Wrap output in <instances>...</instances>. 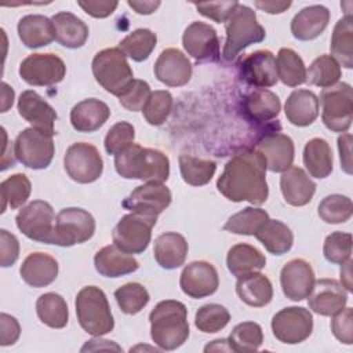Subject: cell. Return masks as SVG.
Masks as SVG:
<instances>
[{"mask_svg":"<svg viewBox=\"0 0 353 353\" xmlns=\"http://www.w3.org/2000/svg\"><path fill=\"white\" fill-rule=\"evenodd\" d=\"M258 241L273 255H283L288 252L294 243L291 229L279 219H268L254 234Z\"/></svg>","mask_w":353,"mask_h":353,"instance_id":"d590c367","label":"cell"},{"mask_svg":"<svg viewBox=\"0 0 353 353\" xmlns=\"http://www.w3.org/2000/svg\"><path fill=\"white\" fill-rule=\"evenodd\" d=\"M179 285L183 294L200 299L212 295L219 287L218 272L207 261H193L188 263L179 277Z\"/></svg>","mask_w":353,"mask_h":353,"instance_id":"ac0fdd59","label":"cell"},{"mask_svg":"<svg viewBox=\"0 0 353 353\" xmlns=\"http://www.w3.org/2000/svg\"><path fill=\"white\" fill-rule=\"evenodd\" d=\"M18 73L29 85L48 87L63 80L66 65L52 52L30 54L21 62Z\"/></svg>","mask_w":353,"mask_h":353,"instance_id":"5bb4252c","label":"cell"},{"mask_svg":"<svg viewBox=\"0 0 353 353\" xmlns=\"http://www.w3.org/2000/svg\"><path fill=\"white\" fill-rule=\"evenodd\" d=\"M331 331L334 336L345 343L352 345L353 342V310L352 307H343L341 312L334 314L331 320Z\"/></svg>","mask_w":353,"mask_h":353,"instance_id":"11a10c76","label":"cell"},{"mask_svg":"<svg viewBox=\"0 0 353 353\" xmlns=\"http://www.w3.org/2000/svg\"><path fill=\"white\" fill-rule=\"evenodd\" d=\"M236 292L244 303L252 307L266 306L273 298L270 280L259 272H252L239 277L236 283Z\"/></svg>","mask_w":353,"mask_h":353,"instance_id":"836d02e7","label":"cell"},{"mask_svg":"<svg viewBox=\"0 0 353 353\" xmlns=\"http://www.w3.org/2000/svg\"><path fill=\"white\" fill-rule=\"evenodd\" d=\"M52 135L33 127L22 130L14 142V154L22 165L32 170L47 168L54 157Z\"/></svg>","mask_w":353,"mask_h":353,"instance_id":"ba28073f","label":"cell"},{"mask_svg":"<svg viewBox=\"0 0 353 353\" xmlns=\"http://www.w3.org/2000/svg\"><path fill=\"white\" fill-rule=\"evenodd\" d=\"M204 350L205 352H208V350H228V352H232L228 339H215L211 343H208L204 347Z\"/></svg>","mask_w":353,"mask_h":353,"instance_id":"003e7915","label":"cell"},{"mask_svg":"<svg viewBox=\"0 0 353 353\" xmlns=\"http://www.w3.org/2000/svg\"><path fill=\"white\" fill-rule=\"evenodd\" d=\"M63 167L73 181L79 183H91L102 175L103 160L94 145L76 142L66 149Z\"/></svg>","mask_w":353,"mask_h":353,"instance_id":"7c38bea8","label":"cell"},{"mask_svg":"<svg viewBox=\"0 0 353 353\" xmlns=\"http://www.w3.org/2000/svg\"><path fill=\"white\" fill-rule=\"evenodd\" d=\"M230 320L228 309L219 303L203 305L194 316V325L199 331L205 334H214L223 330Z\"/></svg>","mask_w":353,"mask_h":353,"instance_id":"681fc988","label":"cell"},{"mask_svg":"<svg viewBox=\"0 0 353 353\" xmlns=\"http://www.w3.org/2000/svg\"><path fill=\"white\" fill-rule=\"evenodd\" d=\"M284 113L292 125L307 127L319 116V98L309 90H295L285 101Z\"/></svg>","mask_w":353,"mask_h":353,"instance_id":"4dcf8cb0","label":"cell"},{"mask_svg":"<svg viewBox=\"0 0 353 353\" xmlns=\"http://www.w3.org/2000/svg\"><path fill=\"white\" fill-rule=\"evenodd\" d=\"M77 4L94 18H106L114 12L119 1H79Z\"/></svg>","mask_w":353,"mask_h":353,"instance_id":"91938a15","label":"cell"},{"mask_svg":"<svg viewBox=\"0 0 353 353\" xmlns=\"http://www.w3.org/2000/svg\"><path fill=\"white\" fill-rule=\"evenodd\" d=\"M255 150L265 159L266 170L283 172L292 165L295 148L292 139L281 132H269L255 145Z\"/></svg>","mask_w":353,"mask_h":353,"instance_id":"d6986e66","label":"cell"},{"mask_svg":"<svg viewBox=\"0 0 353 353\" xmlns=\"http://www.w3.org/2000/svg\"><path fill=\"white\" fill-rule=\"evenodd\" d=\"M321 120L334 132H346L353 119V90L347 83H336L320 92Z\"/></svg>","mask_w":353,"mask_h":353,"instance_id":"52a82bcc","label":"cell"},{"mask_svg":"<svg viewBox=\"0 0 353 353\" xmlns=\"http://www.w3.org/2000/svg\"><path fill=\"white\" fill-rule=\"evenodd\" d=\"M150 92V87L146 81L134 79L132 83L127 87V90L119 97V102L127 110L138 112L142 110V108L145 106Z\"/></svg>","mask_w":353,"mask_h":353,"instance_id":"db71d44e","label":"cell"},{"mask_svg":"<svg viewBox=\"0 0 353 353\" xmlns=\"http://www.w3.org/2000/svg\"><path fill=\"white\" fill-rule=\"evenodd\" d=\"M256 8L268 12V14H281L287 8L291 7V1H255Z\"/></svg>","mask_w":353,"mask_h":353,"instance_id":"6125c7cd","label":"cell"},{"mask_svg":"<svg viewBox=\"0 0 353 353\" xmlns=\"http://www.w3.org/2000/svg\"><path fill=\"white\" fill-rule=\"evenodd\" d=\"M268 219L269 214L265 210L245 207L241 211L233 214L223 225V229L234 234L254 236Z\"/></svg>","mask_w":353,"mask_h":353,"instance_id":"ee69618b","label":"cell"},{"mask_svg":"<svg viewBox=\"0 0 353 353\" xmlns=\"http://www.w3.org/2000/svg\"><path fill=\"white\" fill-rule=\"evenodd\" d=\"M323 254L328 262L342 265L352 255V234L345 232H332L324 240Z\"/></svg>","mask_w":353,"mask_h":353,"instance_id":"816d5d0a","label":"cell"},{"mask_svg":"<svg viewBox=\"0 0 353 353\" xmlns=\"http://www.w3.org/2000/svg\"><path fill=\"white\" fill-rule=\"evenodd\" d=\"M127 4L137 12L141 15H149L153 14L159 7H160V1H138V0H128Z\"/></svg>","mask_w":353,"mask_h":353,"instance_id":"be15d7a7","label":"cell"},{"mask_svg":"<svg viewBox=\"0 0 353 353\" xmlns=\"http://www.w3.org/2000/svg\"><path fill=\"white\" fill-rule=\"evenodd\" d=\"M188 248V241L182 234L176 232H165L154 240L153 255L163 269L172 270L185 263Z\"/></svg>","mask_w":353,"mask_h":353,"instance_id":"f1b7e54d","label":"cell"},{"mask_svg":"<svg viewBox=\"0 0 353 353\" xmlns=\"http://www.w3.org/2000/svg\"><path fill=\"white\" fill-rule=\"evenodd\" d=\"M95 232L94 216L79 207L62 208L55 219L52 244L72 247L90 240Z\"/></svg>","mask_w":353,"mask_h":353,"instance_id":"9c48e42d","label":"cell"},{"mask_svg":"<svg viewBox=\"0 0 353 353\" xmlns=\"http://www.w3.org/2000/svg\"><path fill=\"white\" fill-rule=\"evenodd\" d=\"M1 95H3V103H1V112H7L10 106H12L14 102V90L7 84H1Z\"/></svg>","mask_w":353,"mask_h":353,"instance_id":"03108f58","label":"cell"},{"mask_svg":"<svg viewBox=\"0 0 353 353\" xmlns=\"http://www.w3.org/2000/svg\"><path fill=\"white\" fill-rule=\"evenodd\" d=\"M341 74V65L331 55L323 54L310 63L306 70V81L312 85L327 88L336 84Z\"/></svg>","mask_w":353,"mask_h":353,"instance_id":"f6af8a7d","label":"cell"},{"mask_svg":"<svg viewBox=\"0 0 353 353\" xmlns=\"http://www.w3.org/2000/svg\"><path fill=\"white\" fill-rule=\"evenodd\" d=\"M95 270L103 277H120L138 270V261L114 244L101 248L94 256Z\"/></svg>","mask_w":353,"mask_h":353,"instance_id":"f546056e","label":"cell"},{"mask_svg":"<svg viewBox=\"0 0 353 353\" xmlns=\"http://www.w3.org/2000/svg\"><path fill=\"white\" fill-rule=\"evenodd\" d=\"M114 298L125 314L139 313L149 302L150 296L148 290L139 283H127L114 291Z\"/></svg>","mask_w":353,"mask_h":353,"instance_id":"c3c4849f","label":"cell"},{"mask_svg":"<svg viewBox=\"0 0 353 353\" xmlns=\"http://www.w3.org/2000/svg\"><path fill=\"white\" fill-rule=\"evenodd\" d=\"M156 79L168 87L185 85L192 77V63L178 48H165L154 62Z\"/></svg>","mask_w":353,"mask_h":353,"instance_id":"7402d4cb","label":"cell"},{"mask_svg":"<svg viewBox=\"0 0 353 353\" xmlns=\"http://www.w3.org/2000/svg\"><path fill=\"white\" fill-rule=\"evenodd\" d=\"M157 44V36L150 29L139 28L128 33L119 44V48L132 61L142 62L149 58Z\"/></svg>","mask_w":353,"mask_h":353,"instance_id":"60d3db41","label":"cell"},{"mask_svg":"<svg viewBox=\"0 0 353 353\" xmlns=\"http://www.w3.org/2000/svg\"><path fill=\"white\" fill-rule=\"evenodd\" d=\"M228 342L232 352H255L263 342L262 328L258 323L243 321L232 330Z\"/></svg>","mask_w":353,"mask_h":353,"instance_id":"bcb514c9","label":"cell"},{"mask_svg":"<svg viewBox=\"0 0 353 353\" xmlns=\"http://www.w3.org/2000/svg\"><path fill=\"white\" fill-rule=\"evenodd\" d=\"M152 341L161 350H174L182 346L189 336L188 309L175 299L159 302L149 314Z\"/></svg>","mask_w":353,"mask_h":353,"instance_id":"7a4b0ae2","label":"cell"},{"mask_svg":"<svg viewBox=\"0 0 353 353\" xmlns=\"http://www.w3.org/2000/svg\"><path fill=\"white\" fill-rule=\"evenodd\" d=\"M338 150L341 159V168L346 174H352V135L343 132L338 137Z\"/></svg>","mask_w":353,"mask_h":353,"instance_id":"94428289","label":"cell"},{"mask_svg":"<svg viewBox=\"0 0 353 353\" xmlns=\"http://www.w3.org/2000/svg\"><path fill=\"white\" fill-rule=\"evenodd\" d=\"M55 219L54 208L44 200L30 201L15 216L17 228L28 239L44 244H52Z\"/></svg>","mask_w":353,"mask_h":353,"instance_id":"8fae6325","label":"cell"},{"mask_svg":"<svg viewBox=\"0 0 353 353\" xmlns=\"http://www.w3.org/2000/svg\"><path fill=\"white\" fill-rule=\"evenodd\" d=\"M18 36L28 48L48 46L55 39V28L50 18L40 14H29L18 22Z\"/></svg>","mask_w":353,"mask_h":353,"instance_id":"1f68e13d","label":"cell"},{"mask_svg":"<svg viewBox=\"0 0 353 353\" xmlns=\"http://www.w3.org/2000/svg\"><path fill=\"white\" fill-rule=\"evenodd\" d=\"M172 109V95L167 90H156L152 91L145 106L142 108V113L145 120L150 125H161L168 119Z\"/></svg>","mask_w":353,"mask_h":353,"instance_id":"f907efd6","label":"cell"},{"mask_svg":"<svg viewBox=\"0 0 353 353\" xmlns=\"http://www.w3.org/2000/svg\"><path fill=\"white\" fill-rule=\"evenodd\" d=\"M332 150L323 138H312L303 148V164L309 174L323 179L332 172Z\"/></svg>","mask_w":353,"mask_h":353,"instance_id":"8d00e7d4","label":"cell"},{"mask_svg":"<svg viewBox=\"0 0 353 353\" xmlns=\"http://www.w3.org/2000/svg\"><path fill=\"white\" fill-rule=\"evenodd\" d=\"M19 256L18 239L6 229L0 230V265L8 268L15 263Z\"/></svg>","mask_w":353,"mask_h":353,"instance_id":"6f0895ef","label":"cell"},{"mask_svg":"<svg viewBox=\"0 0 353 353\" xmlns=\"http://www.w3.org/2000/svg\"><path fill=\"white\" fill-rule=\"evenodd\" d=\"M19 114L32 124L33 128L40 130L48 135L55 134L57 112L54 108L36 91L26 90L18 98Z\"/></svg>","mask_w":353,"mask_h":353,"instance_id":"603a6c76","label":"cell"},{"mask_svg":"<svg viewBox=\"0 0 353 353\" xmlns=\"http://www.w3.org/2000/svg\"><path fill=\"white\" fill-rule=\"evenodd\" d=\"M21 335V327L15 317L1 313L0 314V345L10 346L14 345Z\"/></svg>","mask_w":353,"mask_h":353,"instance_id":"680465c9","label":"cell"},{"mask_svg":"<svg viewBox=\"0 0 353 353\" xmlns=\"http://www.w3.org/2000/svg\"><path fill=\"white\" fill-rule=\"evenodd\" d=\"M331 57L343 68H353V22L352 15L346 14L334 26L331 36Z\"/></svg>","mask_w":353,"mask_h":353,"instance_id":"74e56055","label":"cell"},{"mask_svg":"<svg viewBox=\"0 0 353 353\" xmlns=\"http://www.w3.org/2000/svg\"><path fill=\"white\" fill-rule=\"evenodd\" d=\"M330 10L321 4L302 8L291 21V33L301 41H309L319 37L330 22Z\"/></svg>","mask_w":353,"mask_h":353,"instance_id":"d4e9b609","label":"cell"},{"mask_svg":"<svg viewBox=\"0 0 353 353\" xmlns=\"http://www.w3.org/2000/svg\"><path fill=\"white\" fill-rule=\"evenodd\" d=\"M157 218L131 212L120 218L113 229V244L127 254L143 252L152 239V229Z\"/></svg>","mask_w":353,"mask_h":353,"instance_id":"30bf717a","label":"cell"},{"mask_svg":"<svg viewBox=\"0 0 353 353\" xmlns=\"http://www.w3.org/2000/svg\"><path fill=\"white\" fill-rule=\"evenodd\" d=\"M109 116L110 109L103 101L88 98L72 108L70 123L79 132H94L108 121Z\"/></svg>","mask_w":353,"mask_h":353,"instance_id":"83f0119b","label":"cell"},{"mask_svg":"<svg viewBox=\"0 0 353 353\" xmlns=\"http://www.w3.org/2000/svg\"><path fill=\"white\" fill-rule=\"evenodd\" d=\"M135 138V130L131 123L128 121H119L114 125H112L105 137V150L109 154H119L125 148H128L131 143H134Z\"/></svg>","mask_w":353,"mask_h":353,"instance_id":"f5cc1de1","label":"cell"},{"mask_svg":"<svg viewBox=\"0 0 353 353\" xmlns=\"http://www.w3.org/2000/svg\"><path fill=\"white\" fill-rule=\"evenodd\" d=\"M55 28V40L66 48H80L88 39V26L69 11H61L51 18Z\"/></svg>","mask_w":353,"mask_h":353,"instance_id":"d6a6232c","label":"cell"},{"mask_svg":"<svg viewBox=\"0 0 353 353\" xmlns=\"http://www.w3.org/2000/svg\"><path fill=\"white\" fill-rule=\"evenodd\" d=\"M270 325L277 341L287 345H296L310 336L313 331V316L309 309L290 306L277 312Z\"/></svg>","mask_w":353,"mask_h":353,"instance_id":"4fadbf2b","label":"cell"},{"mask_svg":"<svg viewBox=\"0 0 353 353\" xmlns=\"http://www.w3.org/2000/svg\"><path fill=\"white\" fill-rule=\"evenodd\" d=\"M314 272L312 265L301 258L287 262L280 272V284L283 294L291 301L307 298L314 284Z\"/></svg>","mask_w":353,"mask_h":353,"instance_id":"44dd1931","label":"cell"},{"mask_svg":"<svg viewBox=\"0 0 353 353\" xmlns=\"http://www.w3.org/2000/svg\"><path fill=\"white\" fill-rule=\"evenodd\" d=\"M182 46L197 62L219 61L221 46L216 30L205 22H192L182 34Z\"/></svg>","mask_w":353,"mask_h":353,"instance_id":"2e32d148","label":"cell"},{"mask_svg":"<svg viewBox=\"0 0 353 353\" xmlns=\"http://www.w3.org/2000/svg\"><path fill=\"white\" fill-rule=\"evenodd\" d=\"M280 189L284 200L290 205L302 207L312 200L316 192V183L309 178L305 170L291 165L283 171L280 176Z\"/></svg>","mask_w":353,"mask_h":353,"instance_id":"cb8c5ba5","label":"cell"},{"mask_svg":"<svg viewBox=\"0 0 353 353\" xmlns=\"http://www.w3.org/2000/svg\"><path fill=\"white\" fill-rule=\"evenodd\" d=\"M171 190L163 182L149 181L137 186L121 201V205L131 212L157 218L171 204Z\"/></svg>","mask_w":353,"mask_h":353,"instance_id":"9a60e30c","label":"cell"},{"mask_svg":"<svg viewBox=\"0 0 353 353\" xmlns=\"http://www.w3.org/2000/svg\"><path fill=\"white\" fill-rule=\"evenodd\" d=\"M216 189L234 203L263 204L269 196L265 159L255 149H240L225 164Z\"/></svg>","mask_w":353,"mask_h":353,"instance_id":"6da1fadb","label":"cell"},{"mask_svg":"<svg viewBox=\"0 0 353 353\" xmlns=\"http://www.w3.org/2000/svg\"><path fill=\"white\" fill-rule=\"evenodd\" d=\"M240 79L252 87L268 88L273 87L279 77L276 69V57L269 50H258L240 59Z\"/></svg>","mask_w":353,"mask_h":353,"instance_id":"e0dca14e","label":"cell"},{"mask_svg":"<svg viewBox=\"0 0 353 353\" xmlns=\"http://www.w3.org/2000/svg\"><path fill=\"white\" fill-rule=\"evenodd\" d=\"M91 68L97 83L117 98L134 80L127 55L119 47L105 48L97 52Z\"/></svg>","mask_w":353,"mask_h":353,"instance_id":"8992f818","label":"cell"},{"mask_svg":"<svg viewBox=\"0 0 353 353\" xmlns=\"http://www.w3.org/2000/svg\"><path fill=\"white\" fill-rule=\"evenodd\" d=\"M178 161L182 179L192 186L207 185L216 171V163L212 160H204L190 154H181Z\"/></svg>","mask_w":353,"mask_h":353,"instance_id":"b9f144b4","label":"cell"},{"mask_svg":"<svg viewBox=\"0 0 353 353\" xmlns=\"http://www.w3.org/2000/svg\"><path fill=\"white\" fill-rule=\"evenodd\" d=\"M237 4H239V1L232 0V1L196 3L194 7H196V10L201 15H204V17H207V18L218 22V23H221V22L225 23L228 21V18L230 17V14L233 12V10L236 8Z\"/></svg>","mask_w":353,"mask_h":353,"instance_id":"9f6ffc18","label":"cell"},{"mask_svg":"<svg viewBox=\"0 0 353 353\" xmlns=\"http://www.w3.org/2000/svg\"><path fill=\"white\" fill-rule=\"evenodd\" d=\"M277 77L288 87H298L306 83V68L303 59L292 48H280L276 59Z\"/></svg>","mask_w":353,"mask_h":353,"instance_id":"ab89813d","label":"cell"},{"mask_svg":"<svg viewBox=\"0 0 353 353\" xmlns=\"http://www.w3.org/2000/svg\"><path fill=\"white\" fill-rule=\"evenodd\" d=\"M352 263L353 261L349 258L341 266V281L347 292L352 291Z\"/></svg>","mask_w":353,"mask_h":353,"instance_id":"e7e4bbea","label":"cell"},{"mask_svg":"<svg viewBox=\"0 0 353 353\" xmlns=\"http://www.w3.org/2000/svg\"><path fill=\"white\" fill-rule=\"evenodd\" d=\"M241 110L247 120L254 123H266L279 116L281 103L279 97L270 90L256 88L243 98Z\"/></svg>","mask_w":353,"mask_h":353,"instance_id":"4316f807","label":"cell"},{"mask_svg":"<svg viewBox=\"0 0 353 353\" xmlns=\"http://www.w3.org/2000/svg\"><path fill=\"white\" fill-rule=\"evenodd\" d=\"M58 262L55 258L46 252H32L29 254L19 269L22 280L34 288H41L50 285L58 276Z\"/></svg>","mask_w":353,"mask_h":353,"instance_id":"484cf974","label":"cell"},{"mask_svg":"<svg viewBox=\"0 0 353 353\" xmlns=\"http://www.w3.org/2000/svg\"><path fill=\"white\" fill-rule=\"evenodd\" d=\"M1 212L10 207L11 210L22 207L30 196L32 183L25 174H14L0 183Z\"/></svg>","mask_w":353,"mask_h":353,"instance_id":"7bdbcfd3","label":"cell"},{"mask_svg":"<svg viewBox=\"0 0 353 353\" xmlns=\"http://www.w3.org/2000/svg\"><path fill=\"white\" fill-rule=\"evenodd\" d=\"M226 41L222 50L225 61L230 62L251 44L261 43L266 37L265 28L258 22L256 12L245 6L237 4L228 21L225 22Z\"/></svg>","mask_w":353,"mask_h":353,"instance_id":"277c9868","label":"cell"},{"mask_svg":"<svg viewBox=\"0 0 353 353\" xmlns=\"http://www.w3.org/2000/svg\"><path fill=\"white\" fill-rule=\"evenodd\" d=\"M74 305L79 324L90 335L101 336L113 330L114 320L110 305L99 287H83L77 292Z\"/></svg>","mask_w":353,"mask_h":353,"instance_id":"5b68a950","label":"cell"},{"mask_svg":"<svg viewBox=\"0 0 353 353\" xmlns=\"http://www.w3.org/2000/svg\"><path fill=\"white\" fill-rule=\"evenodd\" d=\"M309 307L320 316H334L347 303V291L334 279H320L314 281L307 295Z\"/></svg>","mask_w":353,"mask_h":353,"instance_id":"ffe728a7","label":"cell"},{"mask_svg":"<svg viewBox=\"0 0 353 353\" xmlns=\"http://www.w3.org/2000/svg\"><path fill=\"white\" fill-rule=\"evenodd\" d=\"M114 168L125 179L165 182L170 175V160L157 149L131 143L114 156Z\"/></svg>","mask_w":353,"mask_h":353,"instance_id":"3957f363","label":"cell"},{"mask_svg":"<svg viewBox=\"0 0 353 353\" xmlns=\"http://www.w3.org/2000/svg\"><path fill=\"white\" fill-rule=\"evenodd\" d=\"M319 216L325 222L331 225L342 223L350 219L353 212L352 200L347 196L343 194H328L325 196L317 208Z\"/></svg>","mask_w":353,"mask_h":353,"instance_id":"7dc6e473","label":"cell"},{"mask_svg":"<svg viewBox=\"0 0 353 353\" xmlns=\"http://www.w3.org/2000/svg\"><path fill=\"white\" fill-rule=\"evenodd\" d=\"M36 313L40 321L51 328H63L69 321L66 301L55 292H46L37 298Z\"/></svg>","mask_w":353,"mask_h":353,"instance_id":"f35d334b","label":"cell"},{"mask_svg":"<svg viewBox=\"0 0 353 353\" xmlns=\"http://www.w3.org/2000/svg\"><path fill=\"white\" fill-rule=\"evenodd\" d=\"M229 272L237 279L252 272H259L266 265L265 255L254 245L239 243L229 248L226 255Z\"/></svg>","mask_w":353,"mask_h":353,"instance_id":"e575fe53","label":"cell"}]
</instances>
